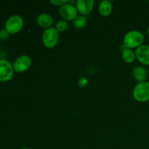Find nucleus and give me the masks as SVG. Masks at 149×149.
I'll list each match as a JSON object with an SVG mask.
<instances>
[{"instance_id":"1","label":"nucleus","mask_w":149,"mask_h":149,"mask_svg":"<svg viewBox=\"0 0 149 149\" xmlns=\"http://www.w3.org/2000/svg\"><path fill=\"white\" fill-rule=\"evenodd\" d=\"M144 35L139 31L133 30L127 32L124 36L123 45L126 48L133 49L138 48L143 45L144 42Z\"/></svg>"},{"instance_id":"2","label":"nucleus","mask_w":149,"mask_h":149,"mask_svg":"<svg viewBox=\"0 0 149 149\" xmlns=\"http://www.w3.org/2000/svg\"><path fill=\"white\" fill-rule=\"evenodd\" d=\"M42 42L48 49L54 48L59 40V33L55 27H50L44 31L42 33Z\"/></svg>"},{"instance_id":"3","label":"nucleus","mask_w":149,"mask_h":149,"mask_svg":"<svg viewBox=\"0 0 149 149\" xmlns=\"http://www.w3.org/2000/svg\"><path fill=\"white\" fill-rule=\"evenodd\" d=\"M134 99L140 103H145L149 100V82L143 81L135 85L132 91Z\"/></svg>"},{"instance_id":"4","label":"nucleus","mask_w":149,"mask_h":149,"mask_svg":"<svg viewBox=\"0 0 149 149\" xmlns=\"http://www.w3.org/2000/svg\"><path fill=\"white\" fill-rule=\"evenodd\" d=\"M24 24L23 17L17 15L9 17L4 24V29L10 34H15L20 31Z\"/></svg>"},{"instance_id":"5","label":"nucleus","mask_w":149,"mask_h":149,"mask_svg":"<svg viewBox=\"0 0 149 149\" xmlns=\"http://www.w3.org/2000/svg\"><path fill=\"white\" fill-rule=\"evenodd\" d=\"M13 65L7 60L0 59V81H8L13 78Z\"/></svg>"},{"instance_id":"6","label":"nucleus","mask_w":149,"mask_h":149,"mask_svg":"<svg viewBox=\"0 0 149 149\" xmlns=\"http://www.w3.org/2000/svg\"><path fill=\"white\" fill-rule=\"evenodd\" d=\"M59 13L60 15L65 20H69L74 21L75 20L76 17H77V13L78 11L77 10L76 6L74 4H64V5L61 6L59 9Z\"/></svg>"},{"instance_id":"7","label":"nucleus","mask_w":149,"mask_h":149,"mask_svg":"<svg viewBox=\"0 0 149 149\" xmlns=\"http://www.w3.org/2000/svg\"><path fill=\"white\" fill-rule=\"evenodd\" d=\"M31 59L28 55H21L15 59L13 63L14 71L17 73H23L27 71L31 65Z\"/></svg>"},{"instance_id":"8","label":"nucleus","mask_w":149,"mask_h":149,"mask_svg":"<svg viewBox=\"0 0 149 149\" xmlns=\"http://www.w3.org/2000/svg\"><path fill=\"white\" fill-rule=\"evenodd\" d=\"M95 5L94 0H77L76 1V7L81 15H87L93 10Z\"/></svg>"},{"instance_id":"9","label":"nucleus","mask_w":149,"mask_h":149,"mask_svg":"<svg viewBox=\"0 0 149 149\" xmlns=\"http://www.w3.org/2000/svg\"><path fill=\"white\" fill-rule=\"evenodd\" d=\"M137 60L144 65H149V45H142L135 50Z\"/></svg>"},{"instance_id":"10","label":"nucleus","mask_w":149,"mask_h":149,"mask_svg":"<svg viewBox=\"0 0 149 149\" xmlns=\"http://www.w3.org/2000/svg\"><path fill=\"white\" fill-rule=\"evenodd\" d=\"M36 21L39 26L47 29L52 27L53 23V17L48 13H42L37 17Z\"/></svg>"},{"instance_id":"11","label":"nucleus","mask_w":149,"mask_h":149,"mask_svg":"<svg viewBox=\"0 0 149 149\" xmlns=\"http://www.w3.org/2000/svg\"><path fill=\"white\" fill-rule=\"evenodd\" d=\"M113 10V4L109 0H103L98 6V12L102 16H109Z\"/></svg>"},{"instance_id":"12","label":"nucleus","mask_w":149,"mask_h":149,"mask_svg":"<svg viewBox=\"0 0 149 149\" xmlns=\"http://www.w3.org/2000/svg\"><path fill=\"white\" fill-rule=\"evenodd\" d=\"M147 75H148V73H147L146 69L143 66H136L132 71L133 78L137 81H138V83L145 81L147 78Z\"/></svg>"},{"instance_id":"13","label":"nucleus","mask_w":149,"mask_h":149,"mask_svg":"<svg viewBox=\"0 0 149 149\" xmlns=\"http://www.w3.org/2000/svg\"><path fill=\"white\" fill-rule=\"evenodd\" d=\"M121 49H122V58L125 62L127 63L134 62L136 58L135 52H133L131 49L126 48L124 45L121 46Z\"/></svg>"},{"instance_id":"14","label":"nucleus","mask_w":149,"mask_h":149,"mask_svg":"<svg viewBox=\"0 0 149 149\" xmlns=\"http://www.w3.org/2000/svg\"><path fill=\"white\" fill-rule=\"evenodd\" d=\"M87 24V17L84 15H79L73 22V25L77 29H81Z\"/></svg>"},{"instance_id":"15","label":"nucleus","mask_w":149,"mask_h":149,"mask_svg":"<svg viewBox=\"0 0 149 149\" xmlns=\"http://www.w3.org/2000/svg\"><path fill=\"white\" fill-rule=\"evenodd\" d=\"M55 29L58 30V32L65 31H66V29H68V23H67V22L64 20H59V21H58L56 23Z\"/></svg>"},{"instance_id":"16","label":"nucleus","mask_w":149,"mask_h":149,"mask_svg":"<svg viewBox=\"0 0 149 149\" xmlns=\"http://www.w3.org/2000/svg\"><path fill=\"white\" fill-rule=\"evenodd\" d=\"M9 36H10V33L5 29H4L0 30V41H1V42L6 41L9 38Z\"/></svg>"},{"instance_id":"17","label":"nucleus","mask_w":149,"mask_h":149,"mask_svg":"<svg viewBox=\"0 0 149 149\" xmlns=\"http://www.w3.org/2000/svg\"><path fill=\"white\" fill-rule=\"evenodd\" d=\"M49 2L55 6H60V7H61V6L67 4L68 1L67 0H50Z\"/></svg>"},{"instance_id":"18","label":"nucleus","mask_w":149,"mask_h":149,"mask_svg":"<svg viewBox=\"0 0 149 149\" xmlns=\"http://www.w3.org/2000/svg\"><path fill=\"white\" fill-rule=\"evenodd\" d=\"M87 78L85 77H81V78L79 79V81H78V84H79V86L81 87H84L86 85H87Z\"/></svg>"},{"instance_id":"19","label":"nucleus","mask_w":149,"mask_h":149,"mask_svg":"<svg viewBox=\"0 0 149 149\" xmlns=\"http://www.w3.org/2000/svg\"><path fill=\"white\" fill-rule=\"evenodd\" d=\"M147 34H148L149 36V26L148 27V29H147Z\"/></svg>"},{"instance_id":"20","label":"nucleus","mask_w":149,"mask_h":149,"mask_svg":"<svg viewBox=\"0 0 149 149\" xmlns=\"http://www.w3.org/2000/svg\"><path fill=\"white\" fill-rule=\"evenodd\" d=\"M20 149H31V148H22Z\"/></svg>"}]
</instances>
